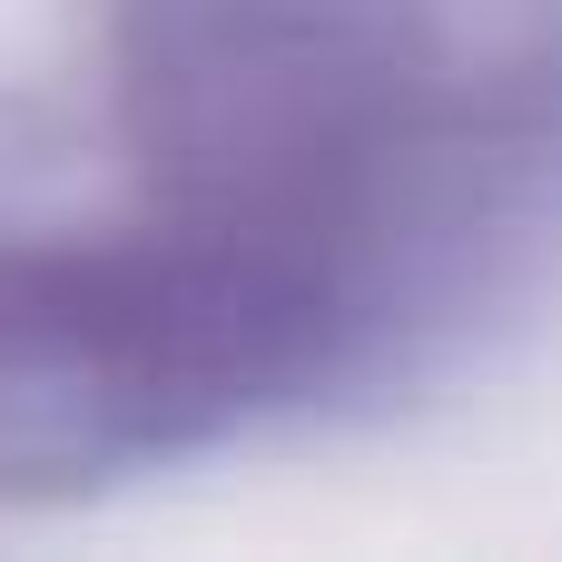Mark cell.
Returning <instances> with one entry per match:
<instances>
[{
  "label": "cell",
  "mask_w": 562,
  "mask_h": 562,
  "mask_svg": "<svg viewBox=\"0 0 562 562\" xmlns=\"http://www.w3.org/2000/svg\"><path fill=\"white\" fill-rule=\"evenodd\" d=\"M375 306L316 257L138 198L109 227L0 237V484H109L346 385Z\"/></svg>",
  "instance_id": "cell-2"
},
{
  "label": "cell",
  "mask_w": 562,
  "mask_h": 562,
  "mask_svg": "<svg viewBox=\"0 0 562 562\" xmlns=\"http://www.w3.org/2000/svg\"><path fill=\"white\" fill-rule=\"evenodd\" d=\"M158 198L346 277L395 336L562 207V0H109Z\"/></svg>",
  "instance_id": "cell-1"
}]
</instances>
